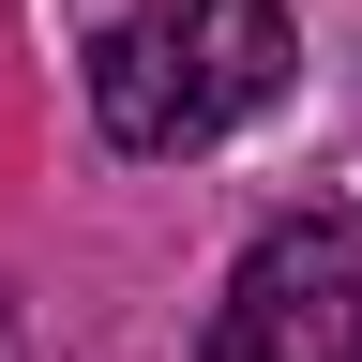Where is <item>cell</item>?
I'll return each mask as SVG.
<instances>
[{"label":"cell","instance_id":"cell-2","mask_svg":"<svg viewBox=\"0 0 362 362\" xmlns=\"http://www.w3.org/2000/svg\"><path fill=\"white\" fill-rule=\"evenodd\" d=\"M211 362H362V211H287L226 272Z\"/></svg>","mask_w":362,"mask_h":362},{"label":"cell","instance_id":"cell-1","mask_svg":"<svg viewBox=\"0 0 362 362\" xmlns=\"http://www.w3.org/2000/svg\"><path fill=\"white\" fill-rule=\"evenodd\" d=\"M287 90V0H136L90 30V121L121 151H211Z\"/></svg>","mask_w":362,"mask_h":362}]
</instances>
